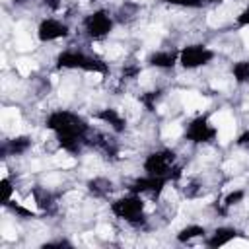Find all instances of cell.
Here are the masks:
<instances>
[{
  "instance_id": "obj_1",
  "label": "cell",
  "mask_w": 249,
  "mask_h": 249,
  "mask_svg": "<svg viewBox=\"0 0 249 249\" xmlns=\"http://www.w3.org/2000/svg\"><path fill=\"white\" fill-rule=\"evenodd\" d=\"M47 128H51L54 134H70V136H78L84 138V134L88 132V124L82 117H78L76 113L70 111H53L47 119Z\"/></svg>"
},
{
  "instance_id": "obj_2",
  "label": "cell",
  "mask_w": 249,
  "mask_h": 249,
  "mask_svg": "<svg viewBox=\"0 0 249 249\" xmlns=\"http://www.w3.org/2000/svg\"><path fill=\"white\" fill-rule=\"evenodd\" d=\"M111 212L117 216V218H123L126 222H132V224H138L142 220V212H144V202L140 198V195H128V196H123V198H117L113 204H111Z\"/></svg>"
},
{
  "instance_id": "obj_3",
  "label": "cell",
  "mask_w": 249,
  "mask_h": 249,
  "mask_svg": "<svg viewBox=\"0 0 249 249\" xmlns=\"http://www.w3.org/2000/svg\"><path fill=\"white\" fill-rule=\"evenodd\" d=\"M175 163V154L171 150H158L146 156L144 160V171L146 175H160L171 179V167Z\"/></svg>"
},
{
  "instance_id": "obj_4",
  "label": "cell",
  "mask_w": 249,
  "mask_h": 249,
  "mask_svg": "<svg viewBox=\"0 0 249 249\" xmlns=\"http://www.w3.org/2000/svg\"><path fill=\"white\" fill-rule=\"evenodd\" d=\"M214 58V53L204 45H189L179 51V64L187 70L200 68Z\"/></svg>"
},
{
  "instance_id": "obj_5",
  "label": "cell",
  "mask_w": 249,
  "mask_h": 249,
  "mask_svg": "<svg viewBox=\"0 0 249 249\" xmlns=\"http://www.w3.org/2000/svg\"><path fill=\"white\" fill-rule=\"evenodd\" d=\"M84 27H86V31H88L89 37L101 39V37H105V35L111 33V29H113V19L109 18V14H107L105 10H97V12L89 14V16H86Z\"/></svg>"
},
{
  "instance_id": "obj_6",
  "label": "cell",
  "mask_w": 249,
  "mask_h": 249,
  "mask_svg": "<svg viewBox=\"0 0 249 249\" xmlns=\"http://www.w3.org/2000/svg\"><path fill=\"white\" fill-rule=\"evenodd\" d=\"M216 136V128L208 123L206 117H196L189 123L187 130H185V138L193 144H204V142H210L214 140Z\"/></svg>"
},
{
  "instance_id": "obj_7",
  "label": "cell",
  "mask_w": 249,
  "mask_h": 249,
  "mask_svg": "<svg viewBox=\"0 0 249 249\" xmlns=\"http://www.w3.org/2000/svg\"><path fill=\"white\" fill-rule=\"evenodd\" d=\"M68 35V25L54 19V18H45L41 19L39 27H37V37L39 41L43 43H51V41H56V39H62Z\"/></svg>"
},
{
  "instance_id": "obj_8",
  "label": "cell",
  "mask_w": 249,
  "mask_h": 249,
  "mask_svg": "<svg viewBox=\"0 0 249 249\" xmlns=\"http://www.w3.org/2000/svg\"><path fill=\"white\" fill-rule=\"evenodd\" d=\"M169 177H160V175H146V177H138L132 185H130V193L134 195H142V193H152V195H160L163 191V187L167 185Z\"/></svg>"
},
{
  "instance_id": "obj_9",
  "label": "cell",
  "mask_w": 249,
  "mask_h": 249,
  "mask_svg": "<svg viewBox=\"0 0 249 249\" xmlns=\"http://www.w3.org/2000/svg\"><path fill=\"white\" fill-rule=\"evenodd\" d=\"M88 54L82 53V51H76V49H68V51H62L58 56H56V66L58 68H66V70H76L84 66Z\"/></svg>"
},
{
  "instance_id": "obj_10",
  "label": "cell",
  "mask_w": 249,
  "mask_h": 249,
  "mask_svg": "<svg viewBox=\"0 0 249 249\" xmlns=\"http://www.w3.org/2000/svg\"><path fill=\"white\" fill-rule=\"evenodd\" d=\"M179 62V53L173 51H156L150 54V64L156 68H173Z\"/></svg>"
},
{
  "instance_id": "obj_11",
  "label": "cell",
  "mask_w": 249,
  "mask_h": 249,
  "mask_svg": "<svg viewBox=\"0 0 249 249\" xmlns=\"http://www.w3.org/2000/svg\"><path fill=\"white\" fill-rule=\"evenodd\" d=\"M97 119L103 121L105 124H109L115 132H123V130H124V119L119 115L117 109H111V107L101 109V111L97 113Z\"/></svg>"
},
{
  "instance_id": "obj_12",
  "label": "cell",
  "mask_w": 249,
  "mask_h": 249,
  "mask_svg": "<svg viewBox=\"0 0 249 249\" xmlns=\"http://www.w3.org/2000/svg\"><path fill=\"white\" fill-rule=\"evenodd\" d=\"M235 235H237V231H235L233 228H226V226H222V228H216V230H214L212 237H210L206 243H208L210 247H222V245L230 243L231 239H235Z\"/></svg>"
},
{
  "instance_id": "obj_13",
  "label": "cell",
  "mask_w": 249,
  "mask_h": 249,
  "mask_svg": "<svg viewBox=\"0 0 249 249\" xmlns=\"http://www.w3.org/2000/svg\"><path fill=\"white\" fill-rule=\"evenodd\" d=\"M29 146H31V138L29 136H16V138H12V140H8L4 144L2 152L4 154L10 152L12 156H19V154H25L29 150Z\"/></svg>"
},
{
  "instance_id": "obj_14",
  "label": "cell",
  "mask_w": 249,
  "mask_h": 249,
  "mask_svg": "<svg viewBox=\"0 0 249 249\" xmlns=\"http://www.w3.org/2000/svg\"><path fill=\"white\" fill-rule=\"evenodd\" d=\"M204 233H206V230H204L202 226L193 224V226L183 228V230L177 233V241H179V243H187V241H191V239H195V237H202Z\"/></svg>"
},
{
  "instance_id": "obj_15",
  "label": "cell",
  "mask_w": 249,
  "mask_h": 249,
  "mask_svg": "<svg viewBox=\"0 0 249 249\" xmlns=\"http://www.w3.org/2000/svg\"><path fill=\"white\" fill-rule=\"evenodd\" d=\"M231 74L235 78V82L239 84H249V60H239L233 64Z\"/></svg>"
},
{
  "instance_id": "obj_16",
  "label": "cell",
  "mask_w": 249,
  "mask_h": 249,
  "mask_svg": "<svg viewBox=\"0 0 249 249\" xmlns=\"http://www.w3.org/2000/svg\"><path fill=\"white\" fill-rule=\"evenodd\" d=\"M56 140H58V146L64 148L66 152H78L80 148V140L78 136H70V134H56Z\"/></svg>"
},
{
  "instance_id": "obj_17",
  "label": "cell",
  "mask_w": 249,
  "mask_h": 249,
  "mask_svg": "<svg viewBox=\"0 0 249 249\" xmlns=\"http://www.w3.org/2000/svg\"><path fill=\"white\" fill-rule=\"evenodd\" d=\"M82 70H86V72H101V74H105V72H107V64H105L103 60L95 58V56H88L86 62H84V66H82Z\"/></svg>"
},
{
  "instance_id": "obj_18",
  "label": "cell",
  "mask_w": 249,
  "mask_h": 249,
  "mask_svg": "<svg viewBox=\"0 0 249 249\" xmlns=\"http://www.w3.org/2000/svg\"><path fill=\"white\" fill-rule=\"evenodd\" d=\"M0 189H2V204H8L10 198H12V193H14V185L8 177H4L0 181Z\"/></svg>"
},
{
  "instance_id": "obj_19",
  "label": "cell",
  "mask_w": 249,
  "mask_h": 249,
  "mask_svg": "<svg viewBox=\"0 0 249 249\" xmlns=\"http://www.w3.org/2000/svg\"><path fill=\"white\" fill-rule=\"evenodd\" d=\"M243 196H245V193L241 191V189H237V191H231L226 198H224V204L226 206H233V204H239L241 200H243Z\"/></svg>"
},
{
  "instance_id": "obj_20",
  "label": "cell",
  "mask_w": 249,
  "mask_h": 249,
  "mask_svg": "<svg viewBox=\"0 0 249 249\" xmlns=\"http://www.w3.org/2000/svg\"><path fill=\"white\" fill-rule=\"evenodd\" d=\"M165 4H171V6H181V8H200L202 6V0H163Z\"/></svg>"
},
{
  "instance_id": "obj_21",
  "label": "cell",
  "mask_w": 249,
  "mask_h": 249,
  "mask_svg": "<svg viewBox=\"0 0 249 249\" xmlns=\"http://www.w3.org/2000/svg\"><path fill=\"white\" fill-rule=\"evenodd\" d=\"M160 97V91H148V93H144L142 97H140V101L146 105V109L148 111H154V105H156V99Z\"/></svg>"
},
{
  "instance_id": "obj_22",
  "label": "cell",
  "mask_w": 249,
  "mask_h": 249,
  "mask_svg": "<svg viewBox=\"0 0 249 249\" xmlns=\"http://www.w3.org/2000/svg\"><path fill=\"white\" fill-rule=\"evenodd\" d=\"M237 23H239V25H249V8H245V10L237 16Z\"/></svg>"
},
{
  "instance_id": "obj_23",
  "label": "cell",
  "mask_w": 249,
  "mask_h": 249,
  "mask_svg": "<svg viewBox=\"0 0 249 249\" xmlns=\"http://www.w3.org/2000/svg\"><path fill=\"white\" fill-rule=\"evenodd\" d=\"M43 4H45L47 8H51V10H58L60 4H62V0H43Z\"/></svg>"
},
{
  "instance_id": "obj_24",
  "label": "cell",
  "mask_w": 249,
  "mask_h": 249,
  "mask_svg": "<svg viewBox=\"0 0 249 249\" xmlns=\"http://www.w3.org/2000/svg\"><path fill=\"white\" fill-rule=\"evenodd\" d=\"M237 144H239V146H249V130H245L243 134H239Z\"/></svg>"
},
{
  "instance_id": "obj_25",
  "label": "cell",
  "mask_w": 249,
  "mask_h": 249,
  "mask_svg": "<svg viewBox=\"0 0 249 249\" xmlns=\"http://www.w3.org/2000/svg\"><path fill=\"white\" fill-rule=\"evenodd\" d=\"M206 2H210V4H216V2H222V0H206Z\"/></svg>"
},
{
  "instance_id": "obj_26",
  "label": "cell",
  "mask_w": 249,
  "mask_h": 249,
  "mask_svg": "<svg viewBox=\"0 0 249 249\" xmlns=\"http://www.w3.org/2000/svg\"><path fill=\"white\" fill-rule=\"evenodd\" d=\"M21 2H25V0H16V4H21Z\"/></svg>"
}]
</instances>
